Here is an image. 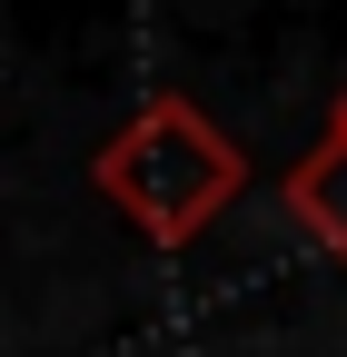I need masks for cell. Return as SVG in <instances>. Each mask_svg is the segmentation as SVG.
Returning <instances> with one entry per match:
<instances>
[{
    "label": "cell",
    "mask_w": 347,
    "mask_h": 357,
    "mask_svg": "<svg viewBox=\"0 0 347 357\" xmlns=\"http://www.w3.org/2000/svg\"><path fill=\"white\" fill-rule=\"evenodd\" d=\"M278 199H288V218H298L327 258H347V129H337V119L318 129V149L278 178Z\"/></svg>",
    "instance_id": "obj_2"
},
{
    "label": "cell",
    "mask_w": 347,
    "mask_h": 357,
    "mask_svg": "<svg viewBox=\"0 0 347 357\" xmlns=\"http://www.w3.org/2000/svg\"><path fill=\"white\" fill-rule=\"evenodd\" d=\"M327 119H337V129H347V89H337V109H327Z\"/></svg>",
    "instance_id": "obj_3"
},
{
    "label": "cell",
    "mask_w": 347,
    "mask_h": 357,
    "mask_svg": "<svg viewBox=\"0 0 347 357\" xmlns=\"http://www.w3.org/2000/svg\"><path fill=\"white\" fill-rule=\"evenodd\" d=\"M90 189H100L149 248L179 258V248L208 238V218L248 189V149L189 100V89H159V100H139V109L90 149Z\"/></svg>",
    "instance_id": "obj_1"
}]
</instances>
